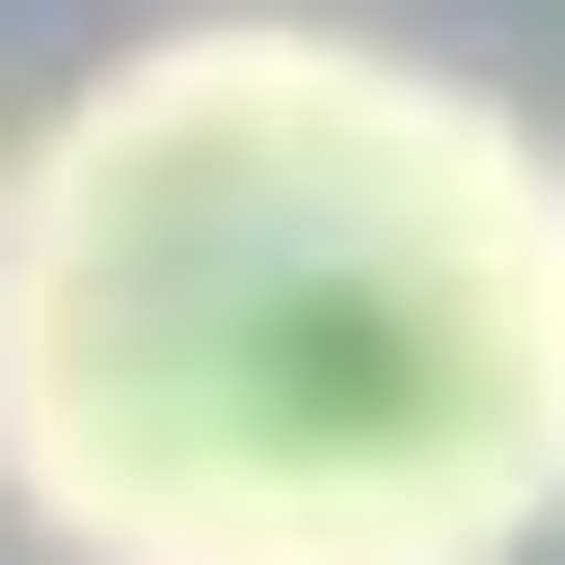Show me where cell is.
Masks as SVG:
<instances>
[{
    "label": "cell",
    "instance_id": "cell-2",
    "mask_svg": "<svg viewBox=\"0 0 565 565\" xmlns=\"http://www.w3.org/2000/svg\"><path fill=\"white\" fill-rule=\"evenodd\" d=\"M0 216H28V135H0Z\"/></svg>",
    "mask_w": 565,
    "mask_h": 565
},
{
    "label": "cell",
    "instance_id": "cell-1",
    "mask_svg": "<svg viewBox=\"0 0 565 565\" xmlns=\"http://www.w3.org/2000/svg\"><path fill=\"white\" fill-rule=\"evenodd\" d=\"M0 512L54 565L565 539V135L323 0H189L28 108Z\"/></svg>",
    "mask_w": 565,
    "mask_h": 565
}]
</instances>
